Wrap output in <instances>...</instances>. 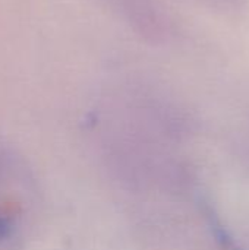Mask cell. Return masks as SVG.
<instances>
[{
    "label": "cell",
    "mask_w": 249,
    "mask_h": 250,
    "mask_svg": "<svg viewBox=\"0 0 249 250\" xmlns=\"http://www.w3.org/2000/svg\"><path fill=\"white\" fill-rule=\"evenodd\" d=\"M107 10L141 41L164 47L179 35L173 12L163 0H101Z\"/></svg>",
    "instance_id": "cell-1"
},
{
    "label": "cell",
    "mask_w": 249,
    "mask_h": 250,
    "mask_svg": "<svg viewBox=\"0 0 249 250\" xmlns=\"http://www.w3.org/2000/svg\"><path fill=\"white\" fill-rule=\"evenodd\" d=\"M200 7H204L223 18H241L248 10V0H191Z\"/></svg>",
    "instance_id": "cell-2"
},
{
    "label": "cell",
    "mask_w": 249,
    "mask_h": 250,
    "mask_svg": "<svg viewBox=\"0 0 249 250\" xmlns=\"http://www.w3.org/2000/svg\"><path fill=\"white\" fill-rule=\"evenodd\" d=\"M3 166L0 163V243L10 240L16 231V223H15V214L10 208L9 202L3 201L4 192L3 190Z\"/></svg>",
    "instance_id": "cell-3"
},
{
    "label": "cell",
    "mask_w": 249,
    "mask_h": 250,
    "mask_svg": "<svg viewBox=\"0 0 249 250\" xmlns=\"http://www.w3.org/2000/svg\"><path fill=\"white\" fill-rule=\"evenodd\" d=\"M207 217H208V220H210V227H211V230H213V234H214V237H216V240H217L220 249L242 250L238 245H236V242L233 240V237L229 234V231L222 226L220 220L216 217V214H214L210 208L207 209Z\"/></svg>",
    "instance_id": "cell-4"
}]
</instances>
